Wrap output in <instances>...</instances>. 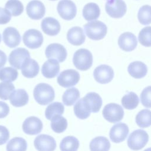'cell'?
I'll use <instances>...</instances> for the list:
<instances>
[{
	"label": "cell",
	"instance_id": "obj_1",
	"mask_svg": "<svg viewBox=\"0 0 151 151\" xmlns=\"http://www.w3.org/2000/svg\"><path fill=\"white\" fill-rule=\"evenodd\" d=\"M34 97L35 101L41 105H47L51 103L55 97L53 88L46 83H39L34 89Z\"/></svg>",
	"mask_w": 151,
	"mask_h": 151
},
{
	"label": "cell",
	"instance_id": "obj_2",
	"mask_svg": "<svg viewBox=\"0 0 151 151\" xmlns=\"http://www.w3.org/2000/svg\"><path fill=\"white\" fill-rule=\"evenodd\" d=\"M86 35L93 40H100L106 35L107 27L105 24L100 21H93L84 25Z\"/></svg>",
	"mask_w": 151,
	"mask_h": 151
},
{
	"label": "cell",
	"instance_id": "obj_3",
	"mask_svg": "<svg viewBox=\"0 0 151 151\" xmlns=\"http://www.w3.org/2000/svg\"><path fill=\"white\" fill-rule=\"evenodd\" d=\"M73 62L77 69L81 71L87 70L93 64L92 54L87 49H79L74 54Z\"/></svg>",
	"mask_w": 151,
	"mask_h": 151
},
{
	"label": "cell",
	"instance_id": "obj_4",
	"mask_svg": "<svg viewBox=\"0 0 151 151\" xmlns=\"http://www.w3.org/2000/svg\"><path fill=\"white\" fill-rule=\"evenodd\" d=\"M148 140V134L143 130L137 129L131 133L127 142L130 149L133 150H139L147 144Z\"/></svg>",
	"mask_w": 151,
	"mask_h": 151
},
{
	"label": "cell",
	"instance_id": "obj_5",
	"mask_svg": "<svg viewBox=\"0 0 151 151\" xmlns=\"http://www.w3.org/2000/svg\"><path fill=\"white\" fill-rule=\"evenodd\" d=\"M102 114L104 118L108 122L117 123L123 118L124 110L120 105L111 103L104 106Z\"/></svg>",
	"mask_w": 151,
	"mask_h": 151
},
{
	"label": "cell",
	"instance_id": "obj_6",
	"mask_svg": "<svg viewBox=\"0 0 151 151\" xmlns=\"http://www.w3.org/2000/svg\"><path fill=\"white\" fill-rule=\"evenodd\" d=\"M107 14L111 17L119 18L126 12V4L123 0H107L105 5Z\"/></svg>",
	"mask_w": 151,
	"mask_h": 151
},
{
	"label": "cell",
	"instance_id": "obj_7",
	"mask_svg": "<svg viewBox=\"0 0 151 151\" xmlns=\"http://www.w3.org/2000/svg\"><path fill=\"white\" fill-rule=\"evenodd\" d=\"M80 74L78 71L68 69L62 71L57 77V82L63 87H71L78 83L80 80Z\"/></svg>",
	"mask_w": 151,
	"mask_h": 151
},
{
	"label": "cell",
	"instance_id": "obj_8",
	"mask_svg": "<svg viewBox=\"0 0 151 151\" xmlns=\"http://www.w3.org/2000/svg\"><path fill=\"white\" fill-rule=\"evenodd\" d=\"M24 44L31 49L40 47L43 42V36L40 31L35 29H30L25 32L22 37Z\"/></svg>",
	"mask_w": 151,
	"mask_h": 151
},
{
	"label": "cell",
	"instance_id": "obj_9",
	"mask_svg": "<svg viewBox=\"0 0 151 151\" xmlns=\"http://www.w3.org/2000/svg\"><path fill=\"white\" fill-rule=\"evenodd\" d=\"M28 58H30V54L27 50L24 48H17L11 52L8 61L12 67L21 69L24 62Z\"/></svg>",
	"mask_w": 151,
	"mask_h": 151
},
{
	"label": "cell",
	"instance_id": "obj_10",
	"mask_svg": "<svg viewBox=\"0 0 151 151\" xmlns=\"http://www.w3.org/2000/svg\"><path fill=\"white\" fill-rule=\"evenodd\" d=\"M57 11L65 20H71L76 15L77 7L71 0H61L57 5Z\"/></svg>",
	"mask_w": 151,
	"mask_h": 151
},
{
	"label": "cell",
	"instance_id": "obj_11",
	"mask_svg": "<svg viewBox=\"0 0 151 151\" xmlns=\"http://www.w3.org/2000/svg\"><path fill=\"white\" fill-rule=\"evenodd\" d=\"M93 76L97 82L100 84H107L113 80L114 71L110 66L101 64L94 69Z\"/></svg>",
	"mask_w": 151,
	"mask_h": 151
},
{
	"label": "cell",
	"instance_id": "obj_12",
	"mask_svg": "<svg viewBox=\"0 0 151 151\" xmlns=\"http://www.w3.org/2000/svg\"><path fill=\"white\" fill-rule=\"evenodd\" d=\"M48 58L56 60L58 62H63L67 57V51L64 47L58 43H53L48 45L45 51Z\"/></svg>",
	"mask_w": 151,
	"mask_h": 151
},
{
	"label": "cell",
	"instance_id": "obj_13",
	"mask_svg": "<svg viewBox=\"0 0 151 151\" xmlns=\"http://www.w3.org/2000/svg\"><path fill=\"white\" fill-rule=\"evenodd\" d=\"M34 145L38 151H54L56 147L55 139L51 136L44 134L37 136Z\"/></svg>",
	"mask_w": 151,
	"mask_h": 151
},
{
	"label": "cell",
	"instance_id": "obj_14",
	"mask_svg": "<svg viewBox=\"0 0 151 151\" xmlns=\"http://www.w3.org/2000/svg\"><path fill=\"white\" fill-rule=\"evenodd\" d=\"M28 16L32 19H40L45 15V7L42 2L38 0H32L28 2L26 7Z\"/></svg>",
	"mask_w": 151,
	"mask_h": 151
},
{
	"label": "cell",
	"instance_id": "obj_15",
	"mask_svg": "<svg viewBox=\"0 0 151 151\" xmlns=\"http://www.w3.org/2000/svg\"><path fill=\"white\" fill-rule=\"evenodd\" d=\"M127 125L123 123L114 124L110 130V138L114 143H120L125 140L129 133Z\"/></svg>",
	"mask_w": 151,
	"mask_h": 151
},
{
	"label": "cell",
	"instance_id": "obj_16",
	"mask_svg": "<svg viewBox=\"0 0 151 151\" xmlns=\"http://www.w3.org/2000/svg\"><path fill=\"white\" fill-rule=\"evenodd\" d=\"M2 40L9 48H15L18 46L21 42V35L18 31L14 27L6 28L2 33Z\"/></svg>",
	"mask_w": 151,
	"mask_h": 151
},
{
	"label": "cell",
	"instance_id": "obj_17",
	"mask_svg": "<svg viewBox=\"0 0 151 151\" xmlns=\"http://www.w3.org/2000/svg\"><path fill=\"white\" fill-rule=\"evenodd\" d=\"M42 126V123L39 118L31 116L24 120L22 124V130L26 134L34 135L41 132Z\"/></svg>",
	"mask_w": 151,
	"mask_h": 151
},
{
	"label": "cell",
	"instance_id": "obj_18",
	"mask_svg": "<svg viewBox=\"0 0 151 151\" xmlns=\"http://www.w3.org/2000/svg\"><path fill=\"white\" fill-rule=\"evenodd\" d=\"M119 47L125 51H132L137 45L136 36L132 32H126L122 34L118 40Z\"/></svg>",
	"mask_w": 151,
	"mask_h": 151
},
{
	"label": "cell",
	"instance_id": "obj_19",
	"mask_svg": "<svg viewBox=\"0 0 151 151\" xmlns=\"http://www.w3.org/2000/svg\"><path fill=\"white\" fill-rule=\"evenodd\" d=\"M41 29L47 35L54 36L60 32L61 27L56 19L52 17H47L41 21Z\"/></svg>",
	"mask_w": 151,
	"mask_h": 151
},
{
	"label": "cell",
	"instance_id": "obj_20",
	"mask_svg": "<svg viewBox=\"0 0 151 151\" xmlns=\"http://www.w3.org/2000/svg\"><path fill=\"white\" fill-rule=\"evenodd\" d=\"M91 111L90 105L84 97L78 100L74 106V114L78 119H85L88 118Z\"/></svg>",
	"mask_w": 151,
	"mask_h": 151
},
{
	"label": "cell",
	"instance_id": "obj_21",
	"mask_svg": "<svg viewBox=\"0 0 151 151\" xmlns=\"http://www.w3.org/2000/svg\"><path fill=\"white\" fill-rule=\"evenodd\" d=\"M67 38L71 44L78 46L84 43L86 40V36L81 28L74 27L68 31Z\"/></svg>",
	"mask_w": 151,
	"mask_h": 151
},
{
	"label": "cell",
	"instance_id": "obj_22",
	"mask_svg": "<svg viewBox=\"0 0 151 151\" xmlns=\"http://www.w3.org/2000/svg\"><path fill=\"white\" fill-rule=\"evenodd\" d=\"M60 71L58 62L54 59H49L42 65L41 73L47 78H52L57 76Z\"/></svg>",
	"mask_w": 151,
	"mask_h": 151
},
{
	"label": "cell",
	"instance_id": "obj_23",
	"mask_svg": "<svg viewBox=\"0 0 151 151\" xmlns=\"http://www.w3.org/2000/svg\"><path fill=\"white\" fill-rule=\"evenodd\" d=\"M11 104L15 107H22L28 102V94L24 89H17L14 90L11 94L9 98Z\"/></svg>",
	"mask_w": 151,
	"mask_h": 151
},
{
	"label": "cell",
	"instance_id": "obj_24",
	"mask_svg": "<svg viewBox=\"0 0 151 151\" xmlns=\"http://www.w3.org/2000/svg\"><path fill=\"white\" fill-rule=\"evenodd\" d=\"M22 75L27 78H34L39 73L40 67L38 63L31 58L27 59L21 67Z\"/></svg>",
	"mask_w": 151,
	"mask_h": 151
},
{
	"label": "cell",
	"instance_id": "obj_25",
	"mask_svg": "<svg viewBox=\"0 0 151 151\" xmlns=\"http://www.w3.org/2000/svg\"><path fill=\"white\" fill-rule=\"evenodd\" d=\"M127 70L130 75L133 77L135 78H142L146 75L147 67L143 62L136 61L129 65Z\"/></svg>",
	"mask_w": 151,
	"mask_h": 151
},
{
	"label": "cell",
	"instance_id": "obj_26",
	"mask_svg": "<svg viewBox=\"0 0 151 151\" xmlns=\"http://www.w3.org/2000/svg\"><path fill=\"white\" fill-rule=\"evenodd\" d=\"M100 14V9L99 5L94 2L87 4L83 8V15L84 19L88 21L97 19Z\"/></svg>",
	"mask_w": 151,
	"mask_h": 151
},
{
	"label": "cell",
	"instance_id": "obj_27",
	"mask_svg": "<svg viewBox=\"0 0 151 151\" xmlns=\"http://www.w3.org/2000/svg\"><path fill=\"white\" fill-rule=\"evenodd\" d=\"M110 143L105 137L98 136L93 139L90 143L91 151H109Z\"/></svg>",
	"mask_w": 151,
	"mask_h": 151
},
{
	"label": "cell",
	"instance_id": "obj_28",
	"mask_svg": "<svg viewBox=\"0 0 151 151\" xmlns=\"http://www.w3.org/2000/svg\"><path fill=\"white\" fill-rule=\"evenodd\" d=\"M79 145V141L76 137L69 136L63 139L60 148L61 151H77Z\"/></svg>",
	"mask_w": 151,
	"mask_h": 151
},
{
	"label": "cell",
	"instance_id": "obj_29",
	"mask_svg": "<svg viewBox=\"0 0 151 151\" xmlns=\"http://www.w3.org/2000/svg\"><path fill=\"white\" fill-rule=\"evenodd\" d=\"M27 143L20 137H15L11 139L6 145V151H26Z\"/></svg>",
	"mask_w": 151,
	"mask_h": 151
},
{
	"label": "cell",
	"instance_id": "obj_30",
	"mask_svg": "<svg viewBox=\"0 0 151 151\" xmlns=\"http://www.w3.org/2000/svg\"><path fill=\"white\" fill-rule=\"evenodd\" d=\"M121 102L124 108L127 110H132L138 106L139 99L136 93L130 91L122 98Z\"/></svg>",
	"mask_w": 151,
	"mask_h": 151
},
{
	"label": "cell",
	"instance_id": "obj_31",
	"mask_svg": "<svg viewBox=\"0 0 151 151\" xmlns=\"http://www.w3.org/2000/svg\"><path fill=\"white\" fill-rule=\"evenodd\" d=\"M80 97L79 90L75 88L72 87L66 90L62 97L63 103L66 106H72Z\"/></svg>",
	"mask_w": 151,
	"mask_h": 151
},
{
	"label": "cell",
	"instance_id": "obj_32",
	"mask_svg": "<svg viewBox=\"0 0 151 151\" xmlns=\"http://www.w3.org/2000/svg\"><path fill=\"white\" fill-rule=\"evenodd\" d=\"M51 120V127L54 132L60 133L66 130L67 127V121L64 117L56 115L52 117Z\"/></svg>",
	"mask_w": 151,
	"mask_h": 151
},
{
	"label": "cell",
	"instance_id": "obj_33",
	"mask_svg": "<svg viewBox=\"0 0 151 151\" xmlns=\"http://www.w3.org/2000/svg\"><path fill=\"white\" fill-rule=\"evenodd\" d=\"M64 111V107L60 102H54L47 106L45 109V115L48 120H51L56 115L61 116Z\"/></svg>",
	"mask_w": 151,
	"mask_h": 151
},
{
	"label": "cell",
	"instance_id": "obj_34",
	"mask_svg": "<svg viewBox=\"0 0 151 151\" xmlns=\"http://www.w3.org/2000/svg\"><path fill=\"white\" fill-rule=\"evenodd\" d=\"M84 97L89 103L92 112L97 113L100 110L102 105V99L99 94L94 92H90Z\"/></svg>",
	"mask_w": 151,
	"mask_h": 151
},
{
	"label": "cell",
	"instance_id": "obj_35",
	"mask_svg": "<svg viewBox=\"0 0 151 151\" xmlns=\"http://www.w3.org/2000/svg\"><path fill=\"white\" fill-rule=\"evenodd\" d=\"M5 8L14 17L21 15L24 11L23 4L19 0H8L5 5Z\"/></svg>",
	"mask_w": 151,
	"mask_h": 151
},
{
	"label": "cell",
	"instance_id": "obj_36",
	"mask_svg": "<svg viewBox=\"0 0 151 151\" xmlns=\"http://www.w3.org/2000/svg\"><path fill=\"white\" fill-rule=\"evenodd\" d=\"M137 124L142 128L148 127L150 126V111L149 109H143L140 111L136 116Z\"/></svg>",
	"mask_w": 151,
	"mask_h": 151
},
{
	"label": "cell",
	"instance_id": "obj_37",
	"mask_svg": "<svg viewBox=\"0 0 151 151\" xmlns=\"http://www.w3.org/2000/svg\"><path fill=\"white\" fill-rule=\"evenodd\" d=\"M18 76L17 70L10 67L2 68L0 70V80L4 82L15 81Z\"/></svg>",
	"mask_w": 151,
	"mask_h": 151
},
{
	"label": "cell",
	"instance_id": "obj_38",
	"mask_svg": "<svg viewBox=\"0 0 151 151\" xmlns=\"http://www.w3.org/2000/svg\"><path fill=\"white\" fill-rule=\"evenodd\" d=\"M138 20L143 25L150 24V6L149 5L142 6L139 10L137 14Z\"/></svg>",
	"mask_w": 151,
	"mask_h": 151
},
{
	"label": "cell",
	"instance_id": "obj_39",
	"mask_svg": "<svg viewBox=\"0 0 151 151\" xmlns=\"http://www.w3.org/2000/svg\"><path fill=\"white\" fill-rule=\"evenodd\" d=\"M15 90L14 85L10 82L0 83V99L6 100L9 99L11 94Z\"/></svg>",
	"mask_w": 151,
	"mask_h": 151
},
{
	"label": "cell",
	"instance_id": "obj_40",
	"mask_svg": "<svg viewBox=\"0 0 151 151\" xmlns=\"http://www.w3.org/2000/svg\"><path fill=\"white\" fill-rule=\"evenodd\" d=\"M150 27H146L143 28L139 34V42L145 47L150 46Z\"/></svg>",
	"mask_w": 151,
	"mask_h": 151
},
{
	"label": "cell",
	"instance_id": "obj_41",
	"mask_svg": "<svg viewBox=\"0 0 151 151\" xmlns=\"http://www.w3.org/2000/svg\"><path fill=\"white\" fill-rule=\"evenodd\" d=\"M150 86H148L143 89L140 94V100L142 104L147 108H150V93L151 88Z\"/></svg>",
	"mask_w": 151,
	"mask_h": 151
},
{
	"label": "cell",
	"instance_id": "obj_42",
	"mask_svg": "<svg viewBox=\"0 0 151 151\" xmlns=\"http://www.w3.org/2000/svg\"><path fill=\"white\" fill-rule=\"evenodd\" d=\"M11 18V15L5 9L0 7V24H6Z\"/></svg>",
	"mask_w": 151,
	"mask_h": 151
},
{
	"label": "cell",
	"instance_id": "obj_43",
	"mask_svg": "<svg viewBox=\"0 0 151 151\" xmlns=\"http://www.w3.org/2000/svg\"><path fill=\"white\" fill-rule=\"evenodd\" d=\"M9 138V132L8 129L0 125V145L5 144Z\"/></svg>",
	"mask_w": 151,
	"mask_h": 151
},
{
	"label": "cell",
	"instance_id": "obj_44",
	"mask_svg": "<svg viewBox=\"0 0 151 151\" xmlns=\"http://www.w3.org/2000/svg\"><path fill=\"white\" fill-rule=\"evenodd\" d=\"M9 112V107L8 105L4 102L0 101V119L5 117Z\"/></svg>",
	"mask_w": 151,
	"mask_h": 151
},
{
	"label": "cell",
	"instance_id": "obj_45",
	"mask_svg": "<svg viewBox=\"0 0 151 151\" xmlns=\"http://www.w3.org/2000/svg\"><path fill=\"white\" fill-rule=\"evenodd\" d=\"M6 60H7V57L4 51L0 50V69L5 65L6 62Z\"/></svg>",
	"mask_w": 151,
	"mask_h": 151
},
{
	"label": "cell",
	"instance_id": "obj_46",
	"mask_svg": "<svg viewBox=\"0 0 151 151\" xmlns=\"http://www.w3.org/2000/svg\"><path fill=\"white\" fill-rule=\"evenodd\" d=\"M144 151H150V148L149 147V148H148V149H147L145 150Z\"/></svg>",
	"mask_w": 151,
	"mask_h": 151
},
{
	"label": "cell",
	"instance_id": "obj_47",
	"mask_svg": "<svg viewBox=\"0 0 151 151\" xmlns=\"http://www.w3.org/2000/svg\"><path fill=\"white\" fill-rule=\"evenodd\" d=\"M1 34H0V42H1Z\"/></svg>",
	"mask_w": 151,
	"mask_h": 151
},
{
	"label": "cell",
	"instance_id": "obj_48",
	"mask_svg": "<svg viewBox=\"0 0 151 151\" xmlns=\"http://www.w3.org/2000/svg\"><path fill=\"white\" fill-rule=\"evenodd\" d=\"M50 1H56V0H50Z\"/></svg>",
	"mask_w": 151,
	"mask_h": 151
}]
</instances>
